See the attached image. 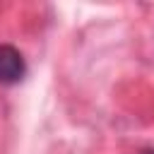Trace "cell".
Segmentation results:
<instances>
[{
	"mask_svg": "<svg viewBox=\"0 0 154 154\" xmlns=\"http://www.w3.org/2000/svg\"><path fill=\"white\" fill-rule=\"evenodd\" d=\"M26 75V60L12 43H0V84L12 87Z\"/></svg>",
	"mask_w": 154,
	"mask_h": 154,
	"instance_id": "6da1fadb",
	"label": "cell"
},
{
	"mask_svg": "<svg viewBox=\"0 0 154 154\" xmlns=\"http://www.w3.org/2000/svg\"><path fill=\"white\" fill-rule=\"evenodd\" d=\"M137 154H154V147H142Z\"/></svg>",
	"mask_w": 154,
	"mask_h": 154,
	"instance_id": "7a4b0ae2",
	"label": "cell"
}]
</instances>
